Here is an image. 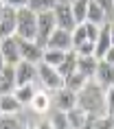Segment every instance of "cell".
<instances>
[{
	"instance_id": "1",
	"label": "cell",
	"mask_w": 114,
	"mask_h": 129,
	"mask_svg": "<svg viewBox=\"0 0 114 129\" xmlns=\"http://www.w3.org/2000/svg\"><path fill=\"white\" fill-rule=\"evenodd\" d=\"M77 105L83 107L90 116L105 114V88H103L97 79H90V81L77 92Z\"/></svg>"
},
{
	"instance_id": "2",
	"label": "cell",
	"mask_w": 114,
	"mask_h": 129,
	"mask_svg": "<svg viewBox=\"0 0 114 129\" xmlns=\"http://www.w3.org/2000/svg\"><path fill=\"white\" fill-rule=\"evenodd\" d=\"M15 35L22 40H35L37 37V13L29 7H22L15 11Z\"/></svg>"
},
{
	"instance_id": "3",
	"label": "cell",
	"mask_w": 114,
	"mask_h": 129,
	"mask_svg": "<svg viewBox=\"0 0 114 129\" xmlns=\"http://www.w3.org/2000/svg\"><path fill=\"white\" fill-rule=\"evenodd\" d=\"M37 79H40V83L44 85V90H51V92H55V90H59L61 85H64L61 72L55 68V66H48L44 61L37 63Z\"/></svg>"
},
{
	"instance_id": "4",
	"label": "cell",
	"mask_w": 114,
	"mask_h": 129,
	"mask_svg": "<svg viewBox=\"0 0 114 129\" xmlns=\"http://www.w3.org/2000/svg\"><path fill=\"white\" fill-rule=\"evenodd\" d=\"M55 26H57V20H55L53 9L37 13V37H35V42H37L42 48H46V42H48V37H51V33L55 31Z\"/></svg>"
},
{
	"instance_id": "5",
	"label": "cell",
	"mask_w": 114,
	"mask_h": 129,
	"mask_svg": "<svg viewBox=\"0 0 114 129\" xmlns=\"http://www.w3.org/2000/svg\"><path fill=\"white\" fill-rule=\"evenodd\" d=\"M53 13H55V20H57V26L59 28L73 31V28L77 26L75 15H73V9H70V2H68V0H57L55 7H53Z\"/></svg>"
},
{
	"instance_id": "6",
	"label": "cell",
	"mask_w": 114,
	"mask_h": 129,
	"mask_svg": "<svg viewBox=\"0 0 114 129\" xmlns=\"http://www.w3.org/2000/svg\"><path fill=\"white\" fill-rule=\"evenodd\" d=\"M0 53H2L5 63L15 66V63L22 59V55H20V37H18V35H11V37L0 40Z\"/></svg>"
},
{
	"instance_id": "7",
	"label": "cell",
	"mask_w": 114,
	"mask_h": 129,
	"mask_svg": "<svg viewBox=\"0 0 114 129\" xmlns=\"http://www.w3.org/2000/svg\"><path fill=\"white\" fill-rule=\"evenodd\" d=\"M37 79V63L27 59H20L15 63V85H22V83H33Z\"/></svg>"
},
{
	"instance_id": "8",
	"label": "cell",
	"mask_w": 114,
	"mask_h": 129,
	"mask_svg": "<svg viewBox=\"0 0 114 129\" xmlns=\"http://www.w3.org/2000/svg\"><path fill=\"white\" fill-rule=\"evenodd\" d=\"M53 105L57 109H64V112L73 109L77 105V92L66 88V85H61L59 90H55V94H53Z\"/></svg>"
},
{
	"instance_id": "9",
	"label": "cell",
	"mask_w": 114,
	"mask_h": 129,
	"mask_svg": "<svg viewBox=\"0 0 114 129\" xmlns=\"http://www.w3.org/2000/svg\"><path fill=\"white\" fill-rule=\"evenodd\" d=\"M48 48H61V50H70L73 48V31H66V28L55 26V31L51 33L46 42Z\"/></svg>"
},
{
	"instance_id": "10",
	"label": "cell",
	"mask_w": 114,
	"mask_h": 129,
	"mask_svg": "<svg viewBox=\"0 0 114 129\" xmlns=\"http://www.w3.org/2000/svg\"><path fill=\"white\" fill-rule=\"evenodd\" d=\"M20 55H22V59L33 61V63H40L42 55H44V48H42L35 40H22L20 37Z\"/></svg>"
},
{
	"instance_id": "11",
	"label": "cell",
	"mask_w": 114,
	"mask_h": 129,
	"mask_svg": "<svg viewBox=\"0 0 114 129\" xmlns=\"http://www.w3.org/2000/svg\"><path fill=\"white\" fill-rule=\"evenodd\" d=\"M15 11H18V9H13V7H9V5H7L5 15H2V20H0V40L15 35V24H18V20H15Z\"/></svg>"
},
{
	"instance_id": "12",
	"label": "cell",
	"mask_w": 114,
	"mask_h": 129,
	"mask_svg": "<svg viewBox=\"0 0 114 129\" xmlns=\"http://www.w3.org/2000/svg\"><path fill=\"white\" fill-rule=\"evenodd\" d=\"M94 79H97L103 88L112 85V83H114V63H110V61H105V59H99V66H97Z\"/></svg>"
},
{
	"instance_id": "13",
	"label": "cell",
	"mask_w": 114,
	"mask_h": 129,
	"mask_svg": "<svg viewBox=\"0 0 114 129\" xmlns=\"http://www.w3.org/2000/svg\"><path fill=\"white\" fill-rule=\"evenodd\" d=\"M29 105H31V109H33L35 114H46L48 109H51V105H53V96L48 94L46 90H37Z\"/></svg>"
},
{
	"instance_id": "14",
	"label": "cell",
	"mask_w": 114,
	"mask_h": 129,
	"mask_svg": "<svg viewBox=\"0 0 114 129\" xmlns=\"http://www.w3.org/2000/svg\"><path fill=\"white\" fill-rule=\"evenodd\" d=\"M97 66H99V57L97 55H79L77 57V70L83 72L88 79H94Z\"/></svg>"
},
{
	"instance_id": "15",
	"label": "cell",
	"mask_w": 114,
	"mask_h": 129,
	"mask_svg": "<svg viewBox=\"0 0 114 129\" xmlns=\"http://www.w3.org/2000/svg\"><path fill=\"white\" fill-rule=\"evenodd\" d=\"M66 116H68V125L75 127V129H83L88 125V118H90V114L83 107H79V105H75L73 109H68Z\"/></svg>"
},
{
	"instance_id": "16",
	"label": "cell",
	"mask_w": 114,
	"mask_h": 129,
	"mask_svg": "<svg viewBox=\"0 0 114 129\" xmlns=\"http://www.w3.org/2000/svg\"><path fill=\"white\" fill-rule=\"evenodd\" d=\"M15 90V66H5L0 72V94H7Z\"/></svg>"
},
{
	"instance_id": "17",
	"label": "cell",
	"mask_w": 114,
	"mask_h": 129,
	"mask_svg": "<svg viewBox=\"0 0 114 129\" xmlns=\"http://www.w3.org/2000/svg\"><path fill=\"white\" fill-rule=\"evenodd\" d=\"M86 22H94V24H105L107 22V11L101 7L97 0H90L88 5V13H86Z\"/></svg>"
},
{
	"instance_id": "18",
	"label": "cell",
	"mask_w": 114,
	"mask_h": 129,
	"mask_svg": "<svg viewBox=\"0 0 114 129\" xmlns=\"http://www.w3.org/2000/svg\"><path fill=\"white\" fill-rule=\"evenodd\" d=\"M22 103L15 99L13 92H7V94H0V114H20Z\"/></svg>"
},
{
	"instance_id": "19",
	"label": "cell",
	"mask_w": 114,
	"mask_h": 129,
	"mask_svg": "<svg viewBox=\"0 0 114 129\" xmlns=\"http://www.w3.org/2000/svg\"><path fill=\"white\" fill-rule=\"evenodd\" d=\"M110 46H112V42H110V26H107V22H105V24H101L99 37H97V42H94V55L101 59Z\"/></svg>"
},
{
	"instance_id": "20",
	"label": "cell",
	"mask_w": 114,
	"mask_h": 129,
	"mask_svg": "<svg viewBox=\"0 0 114 129\" xmlns=\"http://www.w3.org/2000/svg\"><path fill=\"white\" fill-rule=\"evenodd\" d=\"M68 50H61V48H44V55H42V61L48 63V66H55V68H59V63L64 61Z\"/></svg>"
},
{
	"instance_id": "21",
	"label": "cell",
	"mask_w": 114,
	"mask_h": 129,
	"mask_svg": "<svg viewBox=\"0 0 114 129\" xmlns=\"http://www.w3.org/2000/svg\"><path fill=\"white\" fill-rule=\"evenodd\" d=\"M88 81H90V79H88L83 72H79V70H75V72H70L68 77H64V85L70 88V90H75V92H79Z\"/></svg>"
},
{
	"instance_id": "22",
	"label": "cell",
	"mask_w": 114,
	"mask_h": 129,
	"mask_svg": "<svg viewBox=\"0 0 114 129\" xmlns=\"http://www.w3.org/2000/svg\"><path fill=\"white\" fill-rule=\"evenodd\" d=\"M35 85L33 83H22V85H15V90H13V94H15V99L22 103V105H29L31 103V99L35 96Z\"/></svg>"
},
{
	"instance_id": "23",
	"label": "cell",
	"mask_w": 114,
	"mask_h": 129,
	"mask_svg": "<svg viewBox=\"0 0 114 129\" xmlns=\"http://www.w3.org/2000/svg\"><path fill=\"white\" fill-rule=\"evenodd\" d=\"M77 57H79V55L75 53V48H70V50L66 53L64 61H61L59 68H57V70L61 72V77H68L70 72H75V70H77Z\"/></svg>"
},
{
	"instance_id": "24",
	"label": "cell",
	"mask_w": 114,
	"mask_h": 129,
	"mask_svg": "<svg viewBox=\"0 0 114 129\" xmlns=\"http://www.w3.org/2000/svg\"><path fill=\"white\" fill-rule=\"evenodd\" d=\"M88 5H90V0H70V9H73V15H75V22L77 24L86 22Z\"/></svg>"
},
{
	"instance_id": "25",
	"label": "cell",
	"mask_w": 114,
	"mask_h": 129,
	"mask_svg": "<svg viewBox=\"0 0 114 129\" xmlns=\"http://www.w3.org/2000/svg\"><path fill=\"white\" fill-rule=\"evenodd\" d=\"M48 125L51 127H57V129H68L70 125H68V116L64 109H57L55 107V112L51 114V120H48Z\"/></svg>"
},
{
	"instance_id": "26",
	"label": "cell",
	"mask_w": 114,
	"mask_h": 129,
	"mask_svg": "<svg viewBox=\"0 0 114 129\" xmlns=\"http://www.w3.org/2000/svg\"><path fill=\"white\" fill-rule=\"evenodd\" d=\"M0 127H5V129H20L22 120L18 118V114H0Z\"/></svg>"
},
{
	"instance_id": "27",
	"label": "cell",
	"mask_w": 114,
	"mask_h": 129,
	"mask_svg": "<svg viewBox=\"0 0 114 129\" xmlns=\"http://www.w3.org/2000/svg\"><path fill=\"white\" fill-rule=\"evenodd\" d=\"M55 2L57 0H29V9H33L35 13H40V11H51L55 7Z\"/></svg>"
},
{
	"instance_id": "28",
	"label": "cell",
	"mask_w": 114,
	"mask_h": 129,
	"mask_svg": "<svg viewBox=\"0 0 114 129\" xmlns=\"http://www.w3.org/2000/svg\"><path fill=\"white\" fill-rule=\"evenodd\" d=\"M86 40H88L86 22H81V24H77V26L73 28V48H75V46H79V44H83Z\"/></svg>"
},
{
	"instance_id": "29",
	"label": "cell",
	"mask_w": 114,
	"mask_h": 129,
	"mask_svg": "<svg viewBox=\"0 0 114 129\" xmlns=\"http://www.w3.org/2000/svg\"><path fill=\"white\" fill-rule=\"evenodd\" d=\"M105 114L107 116L114 114V83L105 88Z\"/></svg>"
},
{
	"instance_id": "30",
	"label": "cell",
	"mask_w": 114,
	"mask_h": 129,
	"mask_svg": "<svg viewBox=\"0 0 114 129\" xmlns=\"http://www.w3.org/2000/svg\"><path fill=\"white\" fill-rule=\"evenodd\" d=\"M75 53H77V55H94V42L86 40L83 44L75 46Z\"/></svg>"
},
{
	"instance_id": "31",
	"label": "cell",
	"mask_w": 114,
	"mask_h": 129,
	"mask_svg": "<svg viewBox=\"0 0 114 129\" xmlns=\"http://www.w3.org/2000/svg\"><path fill=\"white\" fill-rule=\"evenodd\" d=\"M99 31H101L99 24H94V22H86V33H88V40H90V42H97Z\"/></svg>"
},
{
	"instance_id": "32",
	"label": "cell",
	"mask_w": 114,
	"mask_h": 129,
	"mask_svg": "<svg viewBox=\"0 0 114 129\" xmlns=\"http://www.w3.org/2000/svg\"><path fill=\"white\" fill-rule=\"evenodd\" d=\"M5 5H9V7H13V9H22V7L29 5V0H5Z\"/></svg>"
},
{
	"instance_id": "33",
	"label": "cell",
	"mask_w": 114,
	"mask_h": 129,
	"mask_svg": "<svg viewBox=\"0 0 114 129\" xmlns=\"http://www.w3.org/2000/svg\"><path fill=\"white\" fill-rule=\"evenodd\" d=\"M97 2H99L101 7L105 9L107 13H110V11H114V0H97Z\"/></svg>"
},
{
	"instance_id": "34",
	"label": "cell",
	"mask_w": 114,
	"mask_h": 129,
	"mask_svg": "<svg viewBox=\"0 0 114 129\" xmlns=\"http://www.w3.org/2000/svg\"><path fill=\"white\" fill-rule=\"evenodd\" d=\"M101 59H105V61H110V63H114V46H110L105 50V55L101 57Z\"/></svg>"
},
{
	"instance_id": "35",
	"label": "cell",
	"mask_w": 114,
	"mask_h": 129,
	"mask_svg": "<svg viewBox=\"0 0 114 129\" xmlns=\"http://www.w3.org/2000/svg\"><path fill=\"white\" fill-rule=\"evenodd\" d=\"M107 26H110V42L114 46V22H107Z\"/></svg>"
},
{
	"instance_id": "36",
	"label": "cell",
	"mask_w": 114,
	"mask_h": 129,
	"mask_svg": "<svg viewBox=\"0 0 114 129\" xmlns=\"http://www.w3.org/2000/svg\"><path fill=\"white\" fill-rule=\"evenodd\" d=\"M7 63H5V59H2V53H0V72H2V68H5Z\"/></svg>"
},
{
	"instance_id": "37",
	"label": "cell",
	"mask_w": 114,
	"mask_h": 129,
	"mask_svg": "<svg viewBox=\"0 0 114 129\" xmlns=\"http://www.w3.org/2000/svg\"><path fill=\"white\" fill-rule=\"evenodd\" d=\"M110 120H112V129H114V114H112V116H110Z\"/></svg>"
},
{
	"instance_id": "38",
	"label": "cell",
	"mask_w": 114,
	"mask_h": 129,
	"mask_svg": "<svg viewBox=\"0 0 114 129\" xmlns=\"http://www.w3.org/2000/svg\"><path fill=\"white\" fill-rule=\"evenodd\" d=\"M68 2H70V0H68Z\"/></svg>"
}]
</instances>
